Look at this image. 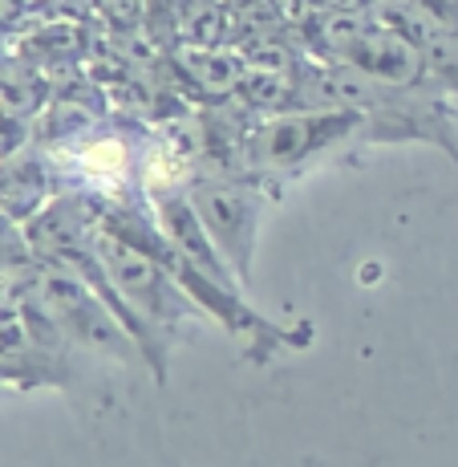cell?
<instances>
[{"label": "cell", "instance_id": "cell-1", "mask_svg": "<svg viewBox=\"0 0 458 467\" xmlns=\"http://www.w3.org/2000/svg\"><path fill=\"white\" fill-rule=\"evenodd\" d=\"M86 203V200H82ZM89 240L94 253L102 260V273L110 281V289L118 293L126 309V326L142 354V366L155 374V382H167V362H170V337H178V329L187 321H199V305L187 297V289L170 273V253H150V248L122 240L114 232L89 223Z\"/></svg>", "mask_w": 458, "mask_h": 467}, {"label": "cell", "instance_id": "cell-5", "mask_svg": "<svg viewBox=\"0 0 458 467\" xmlns=\"http://www.w3.org/2000/svg\"><path fill=\"white\" fill-rule=\"evenodd\" d=\"M69 341L21 289L0 293V386L8 390H61L74 382Z\"/></svg>", "mask_w": 458, "mask_h": 467}, {"label": "cell", "instance_id": "cell-8", "mask_svg": "<svg viewBox=\"0 0 458 467\" xmlns=\"http://www.w3.org/2000/svg\"><path fill=\"white\" fill-rule=\"evenodd\" d=\"M317 8H345V13H357V8H370V0H312Z\"/></svg>", "mask_w": 458, "mask_h": 467}, {"label": "cell", "instance_id": "cell-7", "mask_svg": "<svg viewBox=\"0 0 458 467\" xmlns=\"http://www.w3.org/2000/svg\"><path fill=\"white\" fill-rule=\"evenodd\" d=\"M167 66L175 69V78L191 82L208 102H228L244 78V61H239L236 45H211V49L175 45V49H167Z\"/></svg>", "mask_w": 458, "mask_h": 467}, {"label": "cell", "instance_id": "cell-3", "mask_svg": "<svg viewBox=\"0 0 458 467\" xmlns=\"http://www.w3.org/2000/svg\"><path fill=\"white\" fill-rule=\"evenodd\" d=\"M16 289L57 326V334L66 337L69 346L89 349V354L110 358V362H122V366H142L138 346L126 334V326L118 321V313L110 309V301L89 281H82L77 273L37 260V265L16 281Z\"/></svg>", "mask_w": 458, "mask_h": 467}, {"label": "cell", "instance_id": "cell-6", "mask_svg": "<svg viewBox=\"0 0 458 467\" xmlns=\"http://www.w3.org/2000/svg\"><path fill=\"white\" fill-rule=\"evenodd\" d=\"M53 195H57V175H53V163L41 147L21 142V147L0 155V215L25 223Z\"/></svg>", "mask_w": 458, "mask_h": 467}, {"label": "cell", "instance_id": "cell-9", "mask_svg": "<svg viewBox=\"0 0 458 467\" xmlns=\"http://www.w3.org/2000/svg\"><path fill=\"white\" fill-rule=\"evenodd\" d=\"M8 61H13V57H8V49H5V41H0V69H8Z\"/></svg>", "mask_w": 458, "mask_h": 467}, {"label": "cell", "instance_id": "cell-10", "mask_svg": "<svg viewBox=\"0 0 458 467\" xmlns=\"http://www.w3.org/2000/svg\"><path fill=\"white\" fill-rule=\"evenodd\" d=\"M454 5H458V0H454Z\"/></svg>", "mask_w": 458, "mask_h": 467}, {"label": "cell", "instance_id": "cell-2", "mask_svg": "<svg viewBox=\"0 0 458 467\" xmlns=\"http://www.w3.org/2000/svg\"><path fill=\"white\" fill-rule=\"evenodd\" d=\"M361 114L345 106H292V110L256 119L244 147V171L280 192V183L300 179L333 147L357 142Z\"/></svg>", "mask_w": 458, "mask_h": 467}, {"label": "cell", "instance_id": "cell-4", "mask_svg": "<svg viewBox=\"0 0 458 467\" xmlns=\"http://www.w3.org/2000/svg\"><path fill=\"white\" fill-rule=\"evenodd\" d=\"M187 200H191L195 215H199L203 232L211 236L215 253L231 268L239 285H251V260H256L260 244V220L264 208L276 200V187H268L256 175H208L195 171L187 179Z\"/></svg>", "mask_w": 458, "mask_h": 467}]
</instances>
